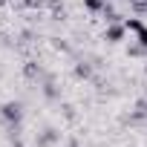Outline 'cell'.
I'll list each match as a JSON object with an SVG mask.
<instances>
[{"label": "cell", "instance_id": "obj_9", "mask_svg": "<svg viewBox=\"0 0 147 147\" xmlns=\"http://www.w3.org/2000/svg\"><path fill=\"white\" fill-rule=\"evenodd\" d=\"M43 92H46V98H58V90H55V84H52V81L43 87Z\"/></svg>", "mask_w": 147, "mask_h": 147}, {"label": "cell", "instance_id": "obj_11", "mask_svg": "<svg viewBox=\"0 0 147 147\" xmlns=\"http://www.w3.org/2000/svg\"><path fill=\"white\" fill-rule=\"evenodd\" d=\"M26 3H29V6H38V3H40V0H26Z\"/></svg>", "mask_w": 147, "mask_h": 147}, {"label": "cell", "instance_id": "obj_12", "mask_svg": "<svg viewBox=\"0 0 147 147\" xmlns=\"http://www.w3.org/2000/svg\"><path fill=\"white\" fill-rule=\"evenodd\" d=\"M138 107H141V110H147V101H144V104H138Z\"/></svg>", "mask_w": 147, "mask_h": 147}, {"label": "cell", "instance_id": "obj_13", "mask_svg": "<svg viewBox=\"0 0 147 147\" xmlns=\"http://www.w3.org/2000/svg\"><path fill=\"white\" fill-rule=\"evenodd\" d=\"M144 72H147V66H144Z\"/></svg>", "mask_w": 147, "mask_h": 147}, {"label": "cell", "instance_id": "obj_4", "mask_svg": "<svg viewBox=\"0 0 147 147\" xmlns=\"http://www.w3.org/2000/svg\"><path fill=\"white\" fill-rule=\"evenodd\" d=\"M84 6H87L90 12H101V9H107L104 0H84Z\"/></svg>", "mask_w": 147, "mask_h": 147}, {"label": "cell", "instance_id": "obj_5", "mask_svg": "<svg viewBox=\"0 0 147 147\" xmlns=\"http://www.w3.org/2000/svg\"><path fill=\"white\" fill-rule=\"evenodd\" d=\"M90 75H92V69H90L87 63H78V66H75V78H90Z\"/></svg>", "mask_w": 147, "mask_h": 147}, {"label": "cell", "instance_id": "obj_8", "mask_svg": "<svg viewBox=\"0 0 147 147\" xmlns=\"http://www.w3.org/2000/svg\"><path fill=\"white\" fill-rule=\"evenodd\" d=\"M35 75H40V66H35V63H26V78H35Z\"/></svg>", "mask_w": 147, "mask_h": 147}, {"label": "cell", "instance_id": "obj_6", "mask_svg": "<svg viewBox=\"0 0 147 147\" xmlns=\"http://www.w3.org/2000/svg\"><path fill=\"white\" fill-rule=\"evenodd\" d=\"M55 138H58V133H55V130H46V133L40 136V144H43V147H49V144H52Z\"/></svg>", "mask_w": 147, "mask_h": 147}, {"label": "cell", "instance_id": "obj_3", "mask_svg": "<svg viewBox=\"0 0 147 147\" xmlns=\"http://www.w3.org/2000/svg\"><path fill=\"white\" fill-rule=\"evenodd\" d=\"M141 26H144V23H141L138 18H127V20H124V29H127V32H138Z\"/></svg>", "mask_w": 147, "mask_h": 147}, {"label": "cell", "instance_id": "obj_1", "mask_svg": "<svg viewBox=\"0 0 147 147\" xmlns=\"http://www.w3.org/2000/svg\"><path fill=\"white\" fill-rule=\"evenodd\" d=\"M0 115H3L9 124H18V121L23 118V107H20V101H6L3 107H0Z\"/></svg>", "mask_w": 147, "mask_h": 147}, {"label": "cell", "instance_id": "obj_7", "mask_svg": "<svg viewBox=\"0 0 147 147\" xmlns=\"http://www.w3.org/2000/svg\"><path fill=\"white\" fill-rule=\"evenodd\" d=\"M136 40H138V43H141V46L147 49V26H141V29L136 32Z\"/></svg>", "mask_w": 147, "mask_h": 147}, {"label": "cell", "instance_id": "obj_2", "mask_svg": "<svg viewBox=\"0 0 147 147\" xmlns=\"http://www.w3.org/2000/svg\"><path fill=\"white\" fill-rule=\"evenodd\" d=\"M124 32H127V29H124V23H121V26H110V29L104 32V38H107L110 43H118V40L124 38Z\"/></svg>", "mask_w": 147, "mask_h": 147}, {"label": "cell", "instance_id": "obj_10", "mask_svg": "<svg viewBox=\"0 0 147 147\" xmlns=\"http://www.w3.org/2000/svg\"><path fill=\"white\" fill-rule=\"evenodd\" d=\"M130 55H144V46H141V43H136V46H130Z\"/></svg>", "mask_w": 147, "mask_h": 147}]
</instances>
